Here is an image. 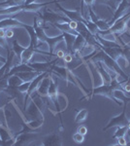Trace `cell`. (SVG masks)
<instances>
[{"label": "cell", "instance_id": "4", "mask_svg": "<svg viewBox=\"0 0 130 146\" xmlns=\"http://www.w3.org/2000/svg\"><path fill=\"white\" fill-rule=\"evenodd\" d=\"M130 19V12H127L125 15L119 19H117L115 22L111 25V27L106 31H100L99 30V35L100 36H107V35H113V34H117L121 35L124 33L125 30L128 28V21Z\"/></svg>", "mask_w": 130, "mask_h": 146}, {"label": "cell", "instance_id": "47", "mask_svg": "<svg viewBox=\"0 0 130 146\" xmlns=\"http://www.w3.org/2000/svg\"><path fill=\"white\" fill-rule=\"evenodd\" d=\"M127 133H128V135L130 136V129H128V131H127Z\"/></svg>", "mask_w": 130, "mask_h": 146}, {"label": "cell", "instance_id": "28", "mask_svg": "<svg viewBox=\"0 0 130 146\" xmlns=\"http://www.w3.org/2000/svg\"><path fill=\"white\" fill-rule=\"evenodd\" d=\"M23 83V81L16 74H14L12 76L8 77V86L11 87H18L20 85H22Z\"/></svg>", "mask_w": 130, "mask_h": 146}, {"label": "cell", "instance_id": "25", "mask_svg": "<svg viewBox=\"0 0 130 146\" xmlns=\"http://www.w3.org/2000/svg\"><path fill=\"white\" fill-rule=\"evenodd\" d=\"M39 74L40 73L37 71H24V72L16 73V75H18L23 82H31L32 80Z\"/></svg>", "mask_w": 130, "mask_h": 146}, {"label": "cell", "instance_id": "49", "mask_svg": "<svg viewBox=\"0 0 130 146\" xmlns=\"http://www.w3.org/2000/svg\"><path fill=\"white\" fill-rule=\"evenodd\" d=\"M80 1H82V0H80Z\"/></svg>", "mask_w": 130, "mask_h": 146}, {"label": "cell", "instance_id": "19", "mask_svg": "<svg viewBox=\"0 0 130 146\" xmlns=\"http://www.w3.org/2000/svg\"><path fill=\"white\" fill-rule=\"evenodd\" d=\"M62 41H64V37H63L62 33L60 35H58V36H54V37H49L48 35H46L44 38V42L49 45V53H51V55H53V50H54V48H55V45H57L58 43H60V42H62Z\"/></svg>", "mask_w": 130, "mask_h": 146}, {"label": "cell", "instance_id": "40", "mask_svg": "<svg viewBox=\"0 0 130 146\" xmlns=\"http://www.w3.org/2000/svg\"><path fill=\"white\" fill-rule=\"evenodd\" d=\"M78 131H79L80 133H82V135H86L87 133V128L86 126H80L79 129H78Z\"/></svg>", "mask_w": 130, "mask_h": 146}, {"label": "cell", "instance_id": "38", "mask_svg": "<svg viewBox=\"0 0 130 146\" xmlns=\"http://www.w3.org/2000/svg\"><path fill=\"white\" fill-rule=\"evenodd\" d=\"M14 36V32L12 30V27H7L5 28V37L7 39H10Z\"/></svg>", "mask_w": 130, "mask_h": 146}, {"label": "cell", "instance_id": "31", "mask_svg": "<svg viewBox=\"0 0 130 146\" xmlns=\"http://www.w3.org/2000/svg\"><path fill=\"white\" fill-rule=\"evenodd\" d=\"M43 121H44V120L34 119V120H31V121H26V125L31 129L35 131L36 129H38V128H40V127H42V125H43Z\"/></svg>", "mask_w": 130, "mask_h": 146}, {"label": "cell", "instance_id": "10", "mask_svg": "<svg viewBox=\"0 0 130 146\" xmlns=\"http://www.w3.org/2000/svg\"><path fill=\"white\" fill-rule=\"evenodd\" d=\"M42 144L45 146H60L62 145V137L58 131H54L45 135L42 138Z\"/></svg>", "mask_w": 130, "mask_h": 146}, {"label": "cell", "instance_id": "17", "mask_svg": "<svg viewBox=\"0 0 130 146\" xmlns=\"http://www.w3.org/2000/svg\"><path fill=\"white\" fill-rule=\"evenodd\" d=\"M26 113L29 114L31 117H34V119H40V120H44L43 118V111L41 110L37 103L35 102L34 100H31L30 101V104L28 108L26 109Z\"/></svg>", "mask_w": 130, "mask_h": 146}, {"label": "cell", "instance_id": "15", "mask_svg": "<svg viewBox=\"0 0 130 146\" xmlns=\"http://www.w3.org/2000/svg\"><path fill=\"white\" fill-rule=\"evenodd\" d=\"M57 60V58L53 60H51V62H28L27 64L29 65L30 67H32L35 71L42 73V72H49V67L55 63V62Z\"/></svg>", "mask_w": 130, "mask_h": 146}, {"label": "cell", "instance_id": "30", "mask_svg": "<svg viewBox=\"0 0 130 146\" xmlns=\"http://www.w3.org/2000/svg\"><path fill=\"white\" fill-rule=\"evenodd\" d=\"M87 115H88V110L87 109H81L78 114L75 117V123H81V122H84V120L86 119Z\"/></svg>", "mask_w": 130, "mask_h": 146}, {"label": "cell", "instance_id": "20", "mask_svg": "<svg viewBox=\"0 0 130 146\" xmlns=\"http://www.w3.org/2000/svg\"><path fill=\"white\" fill-rule=\"evenodd\" d=\"M56 0L54 1H51V2H46V3H36V2H33V3L30 4H23V11H26V12H38L40 9L43 8V7H46L49 5L51 3H56Z\"/></svg>", "mask_w": 130, "mask_h": 146}, {"label": "cell", "instance_id": "22", "mask_svg": "<svg viewBox=\"0 0 130 146\" xmlns=\"http://www.w3.org/2000/svg\"><path fill=\"white\" fill-rule=\"evenodd\" d=\"M62 35L64 37V41L66 44V53L71 54L73 49V44H74L77 35L69 33V32H62Z\"/></svg>", "mask_w": 130, "mask_h": 146}, {"label": "cell", "instance_id": "37", "mask_svg": "<svg viewBox=\"0 0 130 146\" xmlns=\"http://www.w3.org/2000/svg\"><path fill=\"white\" fill-rule=\"evenodd\" d=\"M122 89L126 92H130V76H128V78L124 83H122Z\"/></svg>", "mask_w": 130, "mask_h": 146}, {"label": "cell", "instance_id": "32", "mask_svg": "<svg viewBox=\"0 0 130 146\" xmlns=\"http://www.w3.org/2000/svg\"><path fill=\"white\" fill-rule=\"evenodd\" d=\"M84 25H86V27L89 29V31L91 32L93 35H96V34H98L99 33V29H98V27H96V25L95 23H93L91 22L90 20H86L84 21Z\"/></svg>", "mask_w": 130, "mask_h": 146}, {"label": "cell", "instance_id": "44", "mask_svg": "<svg viewBox=\"0 0 130 146\" xmlns=\"http://www.w3.org/2000/svg\"><path fill=\"white\" fill-rule=\"evenodd\" d=\"M0 38H6L5 37V28H0Z\"/></svg>", "mask_w": 130, "mask_h": 146}, {"label": "cell", "instance_id": "23", "mask_svg": "<svg viewBox=\"0 0 130 146\" xmlns=\"http://www.w3.org/2000/svg\"><path fill=\"white\" fill-rule=\"evenodd\" d=\"M86 40H84V37H82L81 34H78L76 39H75L74 44H73V49H72V53H71V55L76 56L78 52H79L82 47L86 45Z\"/></svg>", "mask_w": 130, "mask_h": 146}, {"label": "cell", "instance_id": "45", "mask_svg": "<svg viewBox=\"0 0 130 146\" xmlns=\"http://www.w3.org/2000/svg\"><path fill=\"white\" fill-rule=\"evenodd\" d=\"M35 1H36V0H25V1H24V3H23V4H25V5H26V4L33 3V2H35Z\"/></svg>", "mask_w": 130, "mask_h": 146}, {"label": "cell", "instance_id": "1", "mask_svg": "<svg viewBox=\"0 0 130 146\" xmlns=\"http://www.w3.org/2000/svg\"><path fill=\"white\" fill-rule=\"evenodd\" d=\"M89 60H90L91 62H102L103 64L105 65L106 68H107L109 71L115 72L119 77L123 78L125 81H126L127 78H128V76H127L123 70L119 67V65L117 64V62H115L114 58H112L110 56H108L107 54H106L104 51L101 50V49H99V51L96 52Z\"/></svg>", "mask_w": 130, "mask_h": 146}, {"label": "cell", "instance_id": "42", "mask_svg": "<svg viewBox=\"0 0 130 146\" xmlns=\"http://www.w3.org/2000/svg\"><path fill=\"white\" fill-rule=\"evenodd\" d=\"M65 54L66 53H64V51L58 50L55 53V56H56V58H64V56H65Z\"/></svg>", "mask_w": 130, "mask_h": 146}, {"label": "cell", "instance_id": "39", "mask_svg": "<svg viewBox=\"0 0 130 146\" xmlns=\"http://www.w3.org/2000/svg\"><path fill=\"white\" fill-rule=\"evenodd\" d=\"M10 2L11 6H16V5H22L25 0H7Z\"/></svg>", "mask_w": 130, "mask_h": 146}, {"label": "cell", "instance_id": "36", "mask_svg": "<svg viewBox=\"0 0 130 146\" xmlns=\"http://www.w3.org/2000/svg\"><path fill=\"white\" fill-rule=\"evenodd\" d=\"M115 139H117V145H120V146L127 145V141L125 139V136H119V137H117V138H115Z\"/></svg>", "mask_w": 130, "mask_h": 146}, {"label": "cell", "instance_id": "2", "mask_svg": "<svg viewBox=\"0 0 130 146\" xmlns=\"http://www.w3.org/2000/svg\"><path fill=\"white\" fill-rule=\"evenodd\" d=\"M119 77H115V78H112V82L111 84H102L101 86L95 87L93 89L91 93V96H106V98H110L113 101H115L117 104V101L115 100L114 96H113V92H114L115 89H122V82L119 81Z\"/></svg>", "mask_w": 130, "mask_h": 146}, {"label": "cell", "instance_id": "12", "mask_svg": "<svg viewBox=\"0 0 130 146\" xmlns=\"http://www.w3.org/2000/svg\"><path fill=\"white\" fill-rule=\"evenodd\" d=\"M87 11H88V14H89V20L93 23H95L96 27H98V29L100 30V31H106V30H108L109 28H110L109 23L104 20L99 19L97 17V15L92 10V7H87Z\"/></svg>", "mask_w": 130, "mask_h": 146}, {"label": "cell", "instance_id": "21", "mask_svg": "<svg viewBox=\"0 0 130 146\" xmlns=\"http://www.w3.org/2000/svg\"><path fill=\"white\" fill-rule=\"evenodd\" d=\"M24 71H35V70L32 67H30L27 63H18V65H15V66L11 68V70L9 71L7 77H10L12 75L16 74V73L24 72Z\"/></svg>", "mask_w": 130, "mask_h": 146}, {"label": "cell", "instance_id": "35", "mask_svg": "<svg viewBox=\"0 0 130 146\" xmlns=\"http://www.w3.org/2000/svg\"><path fill=\"white\" fill-rule=\"evenodd\" d=\"M29 86H30V82H23L22 85H20L18 87V90L22 94H26V92L29 89Z\"/></svg>", "mask_w": 130, "mask_h": 146}, {"label": "cell", "instance_id": "13", "mask_svg": "<svg viewBox=\"0 0 130 146\" xmlns=\"http://www.w3.org/2000/svg\"><path fill=\"white\" fill-rule=\"evenodd\" d=\"M48 74H49V72H42V73H40L39 75H37V76L35 77V78L33 79L31 82H30L29 89H28V91L26 92V95L24 96V100H24V106H25V104H26V101H27L28 98H29V96H31L32 94L37 90V88H38L40 82H41L42 80H43L44 77H46Z\"/></svg>", "mask_w": 130, "mask_h": 146}, {"label": "cell", "instance_id": "34", "mask_svg": "<svg viewBox=\"0 0 130 146\" xmlns=\"http://www.w3.org/2000/svg\"><path fill=\"white\" fill-rule=\"evenodd\" d=\"M72 138H73V140H74L75 142L82 143V142H84V135H82V133H80L79 131H77V133H75L74 135H73Z\"/></svg>", "mask_w": 130, "mask_h": 146}, {"label": "cell", "instance_id": "6", "mask_svg": "<svg viewBox=\"0 0 130 146\" xmlns=\"http://www.w3.org/2000/svg\"><path fill=\"white\" fill-rule=\"evenodd\" d=\"M126 108H127V103H123V109H122V112L120 113L119 115L115 117H113L112 119L110 120V122L107 124V126L104 127L102 129V131H106L107 129H111V128H119V127H125L129 125V119L127 118L126 116Z\"/></svg>", "mask_w": 130, "mask_h": 146}, {"label": "cell", "instance_id": "14", "mask_svg": "<svg viewBox=\"0 0 130 146\" xmlns=\"http://www.w3.org/2000/svg\"><path fill=\"white\" fill-rule=\"evenodd\" d=\"M22 27H23L24 29H26V31L28 32L29 34V37H30V44L28 47L32 49H37L39 47V39H38V36L36 34V31L34 29V27L33 25H25V23H22Z\"/></svg>", "mask_w": 130, "mask_h": 146}, {"label": "cell", "instance_id": "33", "mask_svg": "<svg viewBox=\"0 0 130 146\" xmlns=\"http://www.w3.org/2000/svg\"><path fill=\"white\" fill-rule=\"evenodd\" d=\"M127 131H128V126L117 128V131H115V135H113V138L115 139V138L119 137V136H125V135L127 133Z\"/></svg>", "mask_w": 130, "mask_h": 146}, {"label": "cell", "instance_id": "9", "mask_svg": "<svg viewBox=\"0 0 130 146\" xmlns=\"http://www.w3.org/2000/svg\"><path fill=\"white\" fill-rule=\"evenodd\" d=\"M129 8H130L129 2L127 1V0H121V1L119 3V5H117V9L114 11V15H113L111 21L110 22H108L109 25H110V27H111V25H112L113 23L117 20V19H119L120 17H122L123 15H125V14H126L125 12L128 10Z\"/></svg>", "mask_w": 130, "mask_h": 146}, {"label": "cell", "instance_id": "26", "mask_svg": "<svg viewBox=\"0 0 130 146\" xmlns=\"http://www.w3.org/2000/svg\"><path fill=\"white\" fill-rule=\"evenodd\" d=\"M26 48H24V47H22V45H20L18 42V40L15 39L13 41V47H12V50L14 51V53L16 54V56H18V62L22 63V54L23 53V51L25 50Z\"/></svg>", "mask_w": 130, "mask_h": 146}, {"label": "cell", "instance_id": "18", "mask_svg": "<svg viewBox=\"0 0 130 146\" xmlns=\"http://www.w3.org/2000/svg\"><path fill=\"white\" fill-rule=\"evenodd\" d=\"M49 82H51V73H49L46 77H44L43 80L40 82L38 88H37L36 92L43 98H47L48 96V90L49 87Z\"/></svg>", "mask_w": 130, "mask_h": 146}, {"label": "cell", "instance_id": "5", "mask_svg": "<svg viewBox=\"0 0 130 146\" xmlns=\"http://www.w3.org/2000/svg\"><path fill=\"white\" fill-rule=\"evenodd\" d=\"M39 15V17L41 18L42 22L44 23H49L51 25H55V23H69L70 20L66 16H60L59 14L55 13V12L49 11V10H45L43 14H41L40 12H36Z\"/></svg>", "mask_w": 130, "mask_h": 146}, {"label": "cell", "instance_id": "16", "mask_svg": "<svg viewBox=\"0 0 130 146\" xmlns=\"http://www.w3.org/2000/svg\"><path fill=\"white\" fill-rule=\"evenodd\" d=\"M16 16V14H15V15H12V16H10V17H5L3 20L0 21V28L22 27L23 23L20 22L18 20H16L15 19Z\"/></svg>", "mask_w": 130, "mask_h": 146}, {"label": "cell", "instance_id": "27", "mask_svg": "<svg viewBox=\"0 0 130 146\" xmlns=\"http://www.w3.org/2000/svg\"><path fill=\"white\" fill-rule=\"evenodd\" d=\"M53 27H55L57 29H59V31L61 32V33H62V32H69V33L78 35V32L76 31V30L72 29V28L69 27V23H55V25H53Z\"/></svg>", "mask_w": 130, "mask_h": 146}, {"label": "cell", "instance_id": "46", "mask_svg": "<svg viewBox=\"0 0 130 146\" xmlns=\"http://www.w3.org/2000/svg\"><path fill=\"white\" fill-rule=\"evenodd\" d=\"M0 62H3V63L6 62V58H3V56H2L1 55H0Z\"/></svg>", "mask_w": 130, "mask_h": 146}, {"label": "cell", "instance_id": "41", "mask_svg": "<svg viewBox=\"0 0 130 146\" xmlns=\"http://www.w3.org/2000/svg\"><path fill=\"white\" fill-rule=\"evenodd\" d=\"M5 75H6V64L3 63V65L0 67V79L5 76Z\"/></svg>", "mask_w": 130, "mask_h": 146}, {"label": "cell", "instance_id": "3", "mask_svg": "<svg viewBox=\"0 0 130 146\" xmlns=\"http://www.w3.org/2000/svg\"><path fill=\"white\" fill-rule=\"evenodd\" d=\"M49 72L51 73H51H54L55 75H57L59 78L64 80V81L66 82V84H68L69 82H71V83L79 86L80 88H82L84 92H86V93H87V91L86 90V88L84 87V85H82V83H80L79 79H78L77 77L70 71V69L68 67H66V66H57V65H55V63H53V64L49 67Z\"/></svg>", "mask_w": 130, "mask_h": 146}, {"label": "cell", "instance_id": "7", "mask_svg": "<svg viewBox=\"0 0 130 146\" xmlns=\"http://www.w3.org/2000/svg\"><path fill=\"white\" fill-rule=\"evenodd\" d=\"M16 142L15 145H29L33 141L37 139L38 133H20L15 135Z\"/></svg>", "mask_w": 130, "mask_h": 146}, {"label": "cell", "instance_id": "48", "mask_svg": "<svg viewBox=\"0 0 130 146\" xmlns=\"http://www.w3.org/2000/svg\"><path fill=\"white\" fill-rule=\"evenodd\" d=\"M129 124H130V120H129Z\"/></svg>", "mask_w": 130, "mask_h": 146}, {"label": "cell", "instance_id": "11", "mask_svg": "<svg viewBox=\"0 0 130 146\" xmlns=\"http://www.w3.org/2000/svg\"><path fill=\"white\" fill-rule=\"evenodd\" d=\"M95 67L96 71L99 73L103 84H111L112 82V75L110 74V71L106 68L102 62H92Z\"/></svg>", "mask_w": 130, "mask_h": 146}, {"label": "cell", "instance_id": "43", "mask_svg": "<svg viewBox=\"0 0 130 146\" xmlns=\"http://www.w3.org/2000/svg\"><path fill=\"white\" fill-rule=\"evenodd\" d=\"M9 6H11V4H10V2L9 1H3V2H0V8L1 7H9Z\"/></svg>", "mask_w": 130, "mask_h": 146}, {"label": "cell", "instance_id": "29", "mask_svg": "<svg viewBox=\"0 0 130 146\" xmlns=\"http://www.w3.org/2000/svg\"><path fill=\"white\" fill-rule=\"evenodd\" d=\"M96 3L98 4H103V5H106L108 7H110L112 10H115L117 7V0H96Z\"/></svg>", "mask_w": 130, "mask_h": 146}, {"label": "cell", "instance_id": "24", "mask_svg": "<svg viewBox=\"0 0 130 146\" xmlns=\"http://www.w3.org/2000/svg\"><path fill=\"white\" fill-rule=\"evenodd\" d=\"M113 96H114L115 100L117 101L119 105H121L120 101H123V103H127L128 101H130V98H127L125 96V93L122 89H115L113 92Z\"/></svg>", "mask_w": 130, "mask_h": 146}, {"label": "cell", "instance_id": "8", "mask_svg": "<svg viewBox=\"0 0 130 146\" xmlns=\"http://www.w3.org/2000/svg\"><path fill=\"white\" fill-rule=\"evenodd\" d=\"M55 5L63 14H64L66 17L69 19L70 21H74V22H77V23H79V22L84 23V21H86V19L82 17L81 11H79V10H74V11L68 10V9H65L64 7L61 6L60 4H58L57 2L55 3Z\"/></svg>", "mask_w": 130, "mask_h": 146}]
</instances>
